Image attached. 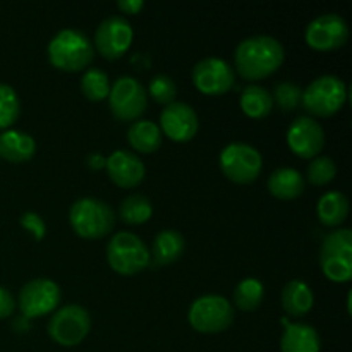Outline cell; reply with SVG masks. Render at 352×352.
Listing matches in <instances>:
<instances>
[{
    "label": "cell",
    "instance_id": "1",
    "mask_svg": "<svg viewBox=\"0 0 352 352\" xmlns=\"http://www.w3.org/2000/svg\"><path fill=\"white\" fill-rule=\"evenodd\" d=\"M284 45L268 34H256L241 41L234 52V64L248 81L268 78L284 64Z\"/></svg>",
    "mask_w": 352,
    "mask_h": 352
},
{
    "label": "cell",
    "instance_id": "2",
    "mask_svg": "<svg viewBox=\"0 0 352 352\" xmlns=\"http://www.w3.org/2000/svg\"><path fill=\"white\" fill-rule=\"evenodd\" d=\"M48 60L60 71H82L91 64L95 47L88 34L76 28H64L48 43Z\"/></svg>",
    "mask_w": 352,
    "mask_h": 352
},
{
    "label": "cell",
    "instance_id": "3",
    "mask_svg": "<svg viewBox=\"0 0 352 352\" xmlns=\"http://www.w3.org/2000/svg\"><path fill=\"white\" fill-rule=\"evenodd\" d=\"M69 220L78 236L85 239H100L112 232L116 212L102 199L79 198L69 210Z\"/></svg>",
    "mask_w": 352,
    "mask_h": 352
},
{
    "label": "cell",
    "instance_id": "4",
    "mask_svg": "<svg viewBox=\"0 0 352 352\" xmlns=\"http://www.w3.org/2000/svg\"><path fill=\"white\" fill-rule=\"evenodd\" d=\"M347 100V86L339 76L325 74L309 82L302 91L305 110L316 117H330L339 112Z\"/></svg>",
    "mask_w": 352,
    "mask_h": 352
},
{
    "label": "cell",
    "instance_id": "5",
    "mask_svg": "<svg viewBox=\"0 0 352 352\" xmlns=\"http://www.w3.org/2000/svg\"><path fill=\"white\" fill-rule=\"evenodd\" d=\"M107 260L117 274L136 275L150 265V251L141 237L122 230L113 234L107 244Z\"/></svg>",
    "mask_w": 352,
    "mask_h": 352
},
{
    "label": "cell",
    "instance_id": "6",
    "mask_svg": "<svg viewBox=\"0 0 352 352\" xmlns=\"http://www.w3.org/2000/svg\"><path fill=\"white\" fill-rule=\"evenodd\" d=\"M320 267L327 278L349 282L352 278V230L337 229L323 239Z\"/></svg>",
    "mask_w": 352,
    "mask_h": 352
},
{
    "label": "cell",
    "instance_id": "7",
    "mask_svg": "<svg viewBox=\"0 0 352 352\" xmlns=\"http://www.w3.org/2000/svg\"><path fill=\"white\" fill-rule=\"evenodd\" d=\"M188 320L196 332L220 333L234 322V308L223 296L206 294L195 299Z\"/></svg>",
    "mask_w": 352,
    "mask_h": 352
},
{
    "label": "cell",
    "instance_id": "8",
    "mask_svg": "<svg viewBox=\"0 0 352 352\" xmlns=\"http://www.w3.org/2000/svg\"><path fill=\"white\" fill-rule=\"evenodd\" d=\"M48 336L58 346L72 347L81 344L91 330V316L79 305H67L54 313L48 322Z\"/></svg>",
    "mask_w": 352,
    "mask_h": 352
},
{
    "label": "cell",
    "instance_id": "9",
    "mask_svg": "<svg viewBox=\"0 0 352 352\" xmlns=\"http://www.w3.org/2000/svg\"><path fill=\"white\" fill-rule=\"evenodd\" d=\"M109 105L117 120H136L146 110V88L133 76H120L113 86H110Z\"/></svg>",
    "mask_w": 352,
    "mask_h": 352
},
{
    "label": "cell",
    "instance_id": "10",
    "mask_svg": "<svg viewBox=\"0 0 352 352\" xmlns=\"http://www.w3.org/2000/svg\"><path fill=\"white\" fill-rule=\"evenodd\" d=\"M222 172L237 184H250L260 175L263 167L261 153L248 143H230L220 151Z\"/></svg>",
    "mask_w": 352,
    "mask_h": 352
},
{
    "label": "cell",
    "instance_id": "11",
    "mask_svg": "<svg viewBox=\"0 0 352 352\" xmlns=\"http://www.w3.org/2000/svg\"><path fill=\"white\" fill-rule=\"evenodd\" d=\"M60 287L50 278H34L19 291V309L24 318H38L54 311L60 302Z\"/></svg>",
    "mask_w": 352,
    "mask_h": 352
},
{
    "label": "cell",
    "instance_id": "12",
    "mask_svg": "<svg viewBox=\"0 0 352 352\" xmlns=\"http://www.w3.org/2000/svg\"><path fill=\"white\" fill-rule=\"evenodd\" d=\"M306 43L320 52L337 50L344 47L349 38V26L346 19L336 12H327L316 16L306 26Z\"/></svg>",
    "mask_w": 352,
    "mask_h": 352
},
{
    "label": "cell",
    "instance_id": "13",
    "mask_svg": "<svg viewBox=\"0 0 352 352\" xmlns=\"http://www.w3.org/2000/svg\"><path fill=\"white\" fill-rule=\"evenodd\" d=\"M192 82L205 95H223L236 81L234 69L226 58L206 57L192 67Z\"/></svg>",
    "mask_w": 352,
    "mask_h": 352
},
{
    "label": "cell",
    "instance_id": "14",
    "mask_svg": "<svg viewBox=\"0 0 352 352\" xmlns=\"http://www.w3.org/2000/svg\"><path fill=\"white\" fill-rule=\"evenodd\" d=\"M134 31L129 21L122 16H110L98 24L95 31V45L105 58H119L129 50Z\"/></svg>",
    "mask_w": 352,
    "mask_h": 352
},
{
    "label": "cell",
    "instance_id": "15",
    "mask_svg": "<svg viewBox=\"0 0 352 352\" xmlns=\"http://www.w3.org/2000/svg\"><path fill=\"white\" fill-rule=\"evenodd\" d=\"M287 144L292 153L301 158L318 157L325 146V131L322 124L309 116H299L287 129Z\"/></svg>",
    "mask_w": 352,
    "mask_h": 352
},
{
    "label": "cell",
    "instance_id": "16",
    "mask_svg": "<svg viewBox=\"0 0 352 352\" xmlns=\"http://www.w3.org/2000/svg\"><path fill=\"white\" fill-rule=\"evenodd\" d=\"M160 131L177 143L192 140L199 129L196 110L186 102H172L160 113Z\"/></svg>",
    "mask_w": 352,
    "mask_h": 352
},
{
    "label": "cell",
    "instance_id": "17",
    "mask_svg": "<svg viewBox=\"0 0 352 352\" xmlns=\"http://www.w3.org/2000/svg\"><path fill=\"white\" fill-rule=\"evenodd\" d=\"M105 168L113 184L119 188H134L141 184L146 168L143 160L129 150H116L107 157Z\"/></svg>",
    "mask_w": 352,
    "mask_h": 352
},
{
    "label": "cell",
    "instance_id": "18",
    "mask_svg": "<svg viewBox=\"0 0 352 352\" xmlns=\"http://www.w3.org/2000/svg\"><path fill=\"white\" fill-rule=\"evenodd\" d=\"M285 327L280 337V352H320V336L315 327L308 323H291L280 320Z\"/></svg>",
    "mask_w": 352,
    "mask_h": 352
},
{
    "label": "cell",
    "instance_id": "19",
    "mask_svg": "<svg viewBox=\"0 0 352 352\" xmlns=\"http://www.w3.org/2000/svg\"><path fill=\"white\" fill-rule=\"evenodd\" d=\"M36 153V141L31 134L17 129L0 133V157L12 164H23Z\"/></svg>",
    "mask_w": 352,
    "mask_h": 352
},
{
    "label": "cell",
    "instance_id": "20",
    "mask_svg": "<svg viewBox=\"0 0 352 352\" xmlns=\"http://www.w3.org/2000/svg\"><path fill=\"white\" fill-rule=\"evenodd\" d=\"M268 191L280 199H294L305 192V177L292 167H278L267 182Z\"/></svg>",
    "mask_w": 352,
    "mask_h": 352
},
{
    "label": "cell",
    "instance_id": "21",
    "mask_svg": "<svg viewBox=\"0 0 352 352\" xmlns=\"http://www.w3.org/2000/svg\"><path fill=\"white\" fill-rule=\"evenodd\" d=\"M282 308L291 316H305L311 311L315 305V296L311 287L302 280H291L282 289Z\"/></svg>",
    "mask_w": 352,
    "mask_h": 352
},
{
    "label": "cell",
    "instance_id": "22",
    "mask_svg": "<svg viewBox=\"0 0 352 352\" xmlns=\"http://www.w3.org/2000/svg\"><path fill=\"white\" fill-rule=\"evenodd\" d=\"M186 250V239L179 230L167 229L157 234L153 241V261L157 265H170L175 263L182 256Z\"/></svg>",
    "mask_w": 352,
    "mask_h": 352
},
{
    "label": "cell",
    "instance_id": "23",
    "mask_svg": "<svg viewBox=\"0 0 352 352\" xmlns=\"http://www.w3.org/2000/svg\"><path fill=\"white\" fill-rule=\"evenodd\" d=\"M127 141L141 153H153L162 146V131L153 120H136L127 129Z\"/></svg>",
    "mask_w": 352,
    "mask_h": 352
},
{
    "label": "cell",
    "instance_id": "24",
    "mask_svg": "<svg viewBox=\"0 0 352 352\" xmlns=\"http://www.w3.org/2000/svg\"><path fill=\"white\" fill-rule=\"evenodd\" d=\"M320 222L329 227H337L349 215V199L340 191H329L318 199L316 205Z\"/></svg>",
    "mask_w": 352,
    "mask_h": 352
},
{
    "label": "cell",
    "instance_id": "25",
    "mask_svg": "<svg viewBox=\"0 0 352 352\" xmlns=\"http://www.w3.org/2000/svg\"><path fill=\"white\" fill-rule=\"evenodd\" d=\"M239 103L243 112L253 119H263L274 109L272 93L260 85H248L241 93Z\"/></svg>",
    "mask_w": 352,
    "mask_h": 352
},
{
    "label": "cell",
    "instance_id": "26",
    "mask_svg": "<svg viewBox=\"0 0 352 352\" xmlns=\"http://www.w3.org/2000/svg\"><path fill=\"white\" fill-rule=\"evenodd\" d=\"M119 215L129 226H140L151 219L153 206L144 195H129L120 203Z\"/></svg>",
    "mask_w": 352,
    "mask_h": 352
},
{
    "label": "cell",
    "instance_id": "27",
    "mask_svg": "<svg viewBox=\"0 0 352 352\" xmlns=\"http://www.w3.org/2000/svg\"><path fill=\"white\" fill-rule=\"evenodd\" d=\"M265 289L263 284L256 278H244L237 284L236 291H234V302L243 311H254L263 302Z\"/></svg>",
    "mask_w": 352,
    "mask_h": 352
},
{
    "label": "cell",
    "instance_id": "28",
    "mask_svg": "<svg viewBox=\"0 0 352 352\" xmlns=\"http://www.w3.org/2000/svg\"><path fill=\"white\" fill-rule=\"evenodd\" d=\"M81 91L91 102H100V100L109 98L110 81L109 76L98 67H89L81 78Z\"/></svg>",
    "mask_w": 352,
    "mask_h": 352
},
{
    "label": "cell",
    "instance_id": "29",
    "mask_svg": "<svg viewBox=\"0 0 352 352\" xmlns=\"http://www.w3.org/2000/svg\"><path fill=\"white\" fill-rule=\"evenodd\" d=\"M21 100L12 86L0 82V131H6L19 119Z\"/></svg>",
    "mask_w": 352,
    "mask_h": 352
},
{
    "label": "cell",
    "instance_id": "30",
    "mask_svg": "<svg viewBox=\"0 0 352 352\" xmlns=\"http://www.w3.org/2000/svg\"><path fill=\"white\" fill-rule=\"evenodd\" d=\"M302 89L292 81L277 82L272 93V100L277 103L282 112H292L301 103Z\"/></svg>",
    "mask_w": 352,
    "mask_h": 352
},
{
    "label": "cell",
    "instance_id": "31",
    "mask_svg": "<svg viewBox=\"0 0 352 352\" xmlns=\"http://www.w3.org/2000/svg\"><path fill=\"white\" fill-rule=\"evenodd\" d=\"M308 181L315 186H325L337 175V165L330 157H315L308 165Z\"/></svg>",
    "mask_w": 352,
    "mask_h": 352
},
{
    "label": "cell",
    "instance_id": "32",
    "mask_svg": "<svg viewBox=\"0 0 352 352\" xmlns=\"http://www.w3.org/2000/svg\"><path fill=\"white\" fill-rule=\"evenodd\" d=\"M148 93L153 96V100L162 105H168V103L175 102V95H177V85L174 79L167 74H157L150 81L148 86Z\"/></svg>",
    "mask_w": 352,
    "mask_h": 352
},
{
    "label": "cell",
    "instance_id": "33",
    "mask_svg": "<svg viewBox=\"0 0 352 352\" xmlns=\"http://www.w3.org/2000/svg\"><path fill=\"white\" fill-rule=\"evenodd\" d=\"M19 223L24 229L30 230L36 241H41L45 237V234H47V223H45V220L34 212L23 213L19 219Z\"/></svg>",
    "mask_w": 352,
    "mask_h": 352
},
{
    "label": "cell",
    "instance_id": "34",
    "mask_svg": "<svg viewBox=\"0 0 352 352\" xmlns=\"http://www.w3.org/2000/svg\"><path fill=\"white\" fill-rule=\"evenodd\" d=\"M14 309H16V299L10 294L9 289L0 285V320L12 316Z\"/></svg>",
    "mask_w": 352,
    "mask_h": 352
},
{
    "label": "cell",
    "instance_id": "35",
    "mask_svg": "<svg viewBox=\"0 0 352 352\" xmlns=\"http://www.w3.org/2000/svg\"><path fill=\"white\" fill-rule=\"evenodd\" d=\"M117 7L122 10L124 14H138L144 7L143 0H119Z\"/></svg>",
    "mask_w": 352,
    "mask_h": 352
},
{
    "label": "cell",
    "instance_id": "36",
    "mask_svg": "<svg viewBox=\"0 0 352 352\" xmlns=\"http://www.w3.org/2000/svg\"><path fill=\"white\" fill-rule=\"evenodd\" d=\"M105 162H107V158L103 157V155H100V153H91L88 157V165L91 168H95V170L105 167Z\"/></svg>",
    "mask_w": 352,
    "mask_h": 352
}]
</instances>
